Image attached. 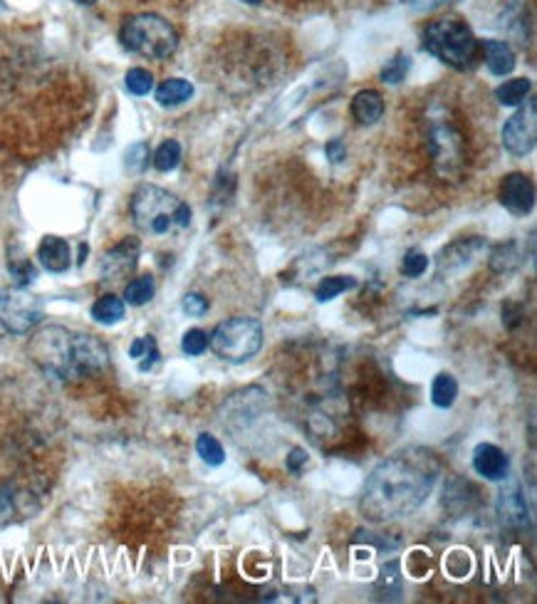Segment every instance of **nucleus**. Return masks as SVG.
I'll return each mask as SVG.
<instances>
[{
    "instance_id": "f257e3e1",
    "label": "nucleus",
    "mask_w": 537,
    "mask_h": 604,
    "mask_svg": "<svg viewBox=\"0 0 537 604\" xmlns=\"http://www.w3.org/2000/svg\"><path fill=\"white\" fill-rule=\"evenodd\" d=\"M439 463L429 451L408 449L381 461L364 485L359 508L374 523L411 515L431 495Z\"/></svg>"
},
{
    "instance_id": "f03ea898",
    "label": "nucleus",
    "mask_w": 537,
    "mask_h": 604,
    "mask_svg": "<svg viewBox=\"0 0 537 604\" xmlns=\"http://www.w3.org/2000/svg\"><path fill=\"white\" fill-rule=\"evenodd\" d=\"M30 357L45 374L55 380H82L107 370L109 349L92 335H79L65 328H45L30 339Z\"/></svg>"
},
{
    "instance_id": "7ed1b4c3",
    "label": "nucleus",
    "mask_w": 537,
    "mask_h": 604,
    "mask_svg": "<svg viewBox=\"0 0 537 604\" xmlns=\"http://www.w3.org/2000/svg\"><path fill=\"white\" fill-rule=\"evenodd\" d=\"M129 211L134 225L149 235H164L171 228H186L191 224L189 203L151 183H144L134 191Z\"/></svg>"
},
{
    "instance_id": "20e7f679",
    "label": "nucleus",
    "mask_w": 537,
    "mask_h": 604,
    "mask_svg": "<svg viewBox=\"0 0 537 604\" xmlns=\"http://www.w3.org/2000/svg\"><path fill=\"white\" fill-rule=\"evenodd\" d=\"M424 50L453 69H466L476 62L478 40L466 20L456 16L433 20L424 30Z\"/></svg>"
},
{
    "instance_id": "39448f33",
    "label": "nucleus",
    "mask_w": 537,
    "mask_h": 604,
    "mask_svg": "<svg viewBox=\"0 0 537 604\" xmlns=\"http://www.w3.org/2000/svg\"><path fill=\"white\" fill-rule=\"evenodd\" d=\"M119 40L127 50L149 60H166L179 47L176 27L166 17L154 13L127 17L119 30Z\"/></svg>"
},
{
    "instance_id": "423d86ee",
    "label": "nucleus",
    "mask_w": 537,
    "mask_h": 604,
    "mask_svg": "<svg viewBox=\"0 0 537 604\" xmlns=\"http://www.w3.org/2000/svg\"><path fill=\"white\" fill-rule=\"evenodd\" d=\"M208 347L225 362H248L263 347V328L253 318L225 319L211 332Z\"/></svg>"
},
{
    "instance_id": "0eeeda50",
    "label": "nucleus",
    "mask_w": 537,
    "mask_h": 604,
    "mask_svg": "<svg viewBox=\"0 0 537 604\" xmlns=\"http://www.w3.org/2000/svg\"><path fill=\"white\" fill-rule=\"evenodd\" d=\"M43 322V302L26 287H10L0 293V325L13 335H26Z\"/></svg>"
},
{
    "instance_id": "6e6552de",
    "label": "nucleus",
    "mask_w": 537,
    "mask_h": 604,
    "mask_svg": "<svg viewBox=\"0 0 537 604\" xmlns=\"http://www.w3.org/2000/svg\"><path fill=\"white\" fill-rule=\"evenodd\" d=\"M429 149L433 156V169L441 179L456 182L466 169V141L450 124H436L429 139Z\"/></svg>"
},
{
    "instance_id": "1a4fd4ad",
    "label": "nucleus",
    "mask_w": 537,
    "mask_h": 604,
    "mask_svg": "<svg viewBox=\"0 0 537 604\" xmlns=\"http://www.w3.org/2000/svg\"><path fill=\"white\" fill-rule=\"evenodd\" d=\"M537 137V102L528 99L502 127V147L512 156H525L535 149Z\"/></svg>"
},
{
    "instance_id": "9d476101",
    "label": "nucleus",
    "mask_w": 537,
    "mask_h": 604,
    "mask_svg": "<svg viewBox=\"0 0 537 604\" xmlns=\"http://www.w3.org/2000/svg\"><path fill=\"white\" fill-rule=\"evenodd\" d=\"M501 203L512 216H528L535 206V186L525 173H508L501 186Z\"/></svg>"
},
{
    "instance_id": "9b49d317",
    "label": "nucleus",
    "mask_w": 537,
    "mask_h": 604,
    "mask_svg": "<svg viewBox=\"0 0 537 604\" xmlns=\"http://www.w3.org/2000/svg\"><path fill=\"white\" fill-rule=\"evenodd\" d=\"M139 253H141V245L137 238H124L104 253L102 263H99V276L104 280H119V277L129 276L131 270L137 268Z\"/></svg>"
},
{
    "instance_id": "f8f14e48",
    "label": "nucleus",
    "mask_w": 537,
    "mask_h": 604,
    "mask_svg": "<svg viewBox=\"0 0 537 604\" xmlns=\"http://www.w3.org/2000/svg\"><path fill=\"white\" fill-rule=\"evenodd\" d=\"M473 468L488 481H502L511 471V461L495 443H478L473 451Z\"/></svg>"
},
{
    "instance_id": "ddd939ff",
    "label": "nucleus",
    "mask_w": 537,
    "mask_h": 604,
    "mask_svg": "<svg viewBox=\"0 0 537 604\" xmlns=\"http://www.w3.org/2000/svg\"><path fill=\"white\" fill-rule=\"evenodd\" d=\"M37 260L45 270L50 273H65L72 263V253H69V243L57 235H45L40 245H37Z\"/></svg>"
},
{
    "instance_id": "4468645a",
    "label": "nucleus",
    "mask_w": 537,
    "mask_h": 604,
    "mask_svg": "<svg viewBox=\"0 0 537 604\" xmlns=\"http://www.w3.org/2000/svg\"><path fill=\"white\" fill-rule=\"evenodd\" d=\"M352 117L359 124H377L384 117V99L377 89H362L352 99Z\"/></svg>"
},
{
    "instance_id": "2eb2a0df",
    "label": "nucleus",
    "mask_w": 537,
    "mask_h": 604,
    "mask_svg": "<svg viewBox=\"0 0 537 604\" xmlns=\"http://www.w3.org/2000/svg\"><path fill=\"white\" fill-rule=\"evenodd\" d=\"M483 52L485 65L498 78H505V75H511L512 69H515V52H512L508 43H502V40H485Z\"/></svg>"
},
{
    "instance_id": "dca6fc26",
    "label": "nucleus",
    "mask_w": 537,
    "mask_h": 604,
    "mask_svg": "<svg viewBox=\"0 0 537 604\" xmlns=\"http://www.w3.org/2000/svg\"><path fill=\"white\" fill-rule=\"evenodd\" d=\"M498 510H501L505 526H525V520H528V505H525V498L520 495L518 488H508L501 493Z\"/></svg>"
},
{
    "instance_id": "f3484780",
    "label": "nucleus",
    "mask_w": 537,
    "mask_h": 604,
    "mask_svg": "<svg viewBox=\"0 0 537 604\" xmlns=\"http://www.w3.org/2000/svg\"><path fill=\"white\" fill-rule=\"evenodd\" d=\"M191 97H193V85L183 78L164 79L156 89V102L161 107H179V104L189 102Z\"/></svg>"
},
{
    "instance_id": "a211bd4d",
    "label": "nucleus",
    "mask_w": 537,
    "mask_h": 604,
    "mask_svg": "<svg viewBox=\"0 0 537 604\" xmlns=\"http://www.w3.org/2000/svg\"><path fill=\"white\" fill-rule=\"evenodd\" d=\"M124 312H127V305L121 297L117 295H102L99 300L92 305V318L99 325H117L124 319Z\"/></svg>"
},
{
    "instance_id": "6ab92c4d",
    "label": "nucleus",
    "mask_w": 537,
    "mask_h": 604,
    "mask_svg": "<svg viewBox=\"0 0 537 604\" xmlns=\"http://www.w3.org/2000/svg\"><path fill=\"white\" fill-rule=\"evenodd\" d=\"M129 357L137 362L139 371H151L161 354H159V347H156L154 337L147 335V337H139V339L131 342Z\"/></svg>"
},
{
    "instance_id": "aec40b11",
    "label": "nucleus",
    "mask_w": 537,
    "mask_h": 604,
    "mask_svg": "<svg viewBox=\"0 0 537 604\" xmlns=\"http://www.w3.org/2000/svg\"><path fill=\"white\" fill-rule=\"evenodd\" d=\"M456 397H459V384H456V380H453V374H449V371H441V374L433 380L431 401L439 406V409H449V406H453Z\"/></svg>"
},
{
    "instance_id": "412c9836",
    "label": "nucleus",
    "mask_w": 537,
    "mask_h": 604,
    "mask_svg": "<svg viewBox=\"0 0 537 604\" xmlns=\"http://www.w3.org/2000/svg\"><path fill=\"white\" fill-rule=\"evenodd\" d=\"M530 85L528 78H518V79H508V82H502L498 89H495V97H498V102L505 104V107H515V104H522L528 99Z\"/></svg>"
},
{
    "instance_id": "4be33fe9",
    "label": "nucleus",
    "mask_w": 537,
    "mask_h": 604,
    "mask_svg": "<svg viewBox=\"0 0 537 604\" xmlns=\"http://www.w3.org/2000/svg\"><path fill=\"white\" fill-rule=\"evenodd\" d=\"M156 293V283L151 276H141L134 277L129 286L124 287V302H129L134 307H141V305H147L151 302Z\"/></svg>"
},
{
    "instance_id": "5701e85b",
    "label": "nucleus",
    "mask_w": 537,
    "mask_h": 604,
    "mask_svg": "<svg viewBox=\"0 0 537 604\" xmlns=\"http://www.w3.org/2000/svg\"><path fill=\"white\" fill-rule=\"evenodd\" d=\"M355 287H356V280L352 276H332V277H325L320 286H317L315 297H317V302H329L335 300L337 295L346 293V290H355Z\"/></svg>"
},
{
    "instance_id": "b1692460",
    "label": "nucleus",
    "mask_w": 537,
    "mask_h": 604,
    "mask_svg": "<svg viewBox=\"0 0 537 604\" xmlns=\"http://www.w3.org/2000/svg\"><path fill=\"white\" fill-rule=\"evenodd\" d=\"M179 164H181V144L176 139H166L164 144L154 151V166L161 173H169Z\"/></svg>"
},
{
    "instance_id": "393cba45",
    "label": "nucleus",
    "mask_w": 537,
    "mask_h": 604,
    "mask_svg": "<svg viewBox=\"0 0 537 604\" xmlns=\"http://www.w3.org/2000/svg\"><path fill=\"white\" fill-rule=\"evenodd\" d=\"M196 451H199L201 461L208 466H221L225 461V451L221 446V441L216 436H211V433H201L196 439Z\"/></svg>"
},
{
    "instance_id": "a878e982",
    "label": "nucleus",
    "mask_w": 537,
    "mask_h": 604,
    "mask_svg": "<svg viewBox=\"0 0 537 604\" xmlns=\"http://www.w3.org/2000/svg\"><path fill=\"white\" fill-rule=\"evenodd\" d=\"M408 69H411V57L407 52H398V55H394V60L387 62V68L381 69V82L398 85L401 79H407Z\"/></svg>"
},
{
    "instance_id": "bb28decb",
    "label": "nucleus",
    "mask_w": 537,
    "mask_h": 604,
    "mask_svg": "<svg viewBox=\"0 0 537 604\" xmlns=\"http://www.w3.org/2000/svg\"><path fill=\"white\" fill-rule=\"evenodd\" d=\"M124 85L129 89L131 95L144 97L151 92V87H154V75L144 68H131L127 72V78H124Z\"/></svg>"
},
{
    "instance_id": "cd10ccee",
    "label": "nucleus",
    "mask_w": 537,
    "mask_h": 604,
    "mask_svg": "<svg viewBox=\"0 0 537 604\" xmlns=\"http://www.w3.org/2000/svg\"><path fill=\"white\" fill-rule=\"evenodd\" d=\"M8 270H10V276L15 277L17 286H20V287L30 286L35 277H37V270H35V266L26 258V255H17V258H13V255H10Z\"/></svg>"
},
{
    "instance_id": "c85d7f7f",
    "label": "nucleus",
    "mask_w": 537,
    "mask_h": 604,
    "mask_svg": "<svg viewBox=\"0 0 537 604\" xmlns=\"http://www.w3.org/2000/svg\"><path fill=\"white\" fill-rule=\"evenodd\" d=\"M181 349L189 357H199L208 349V335L203 329H189L181 339Z\"/></svg>"
},
{
    "instance_id": "c756f323",
    "label": "nucleus",
    "mask_w": 537,
    "mask_h": 604,
    "mask_svg": "<svg viewBox=\"0 0 537 604\" xmlns=\"http://www.w3.org/2000/svg\"><path fill=\"white\" fill-rule=\"evenodd\" d=\"M426 268H429V255L421 251H408L404 255V263H401V270H404V276L407 277H418L424 276Z\"/></svg>"
},
{
    "instance_id": "7c9ffc66",
    "label": "nucleus",
    "mask_w": 537,
    "mask_h": 604,
    "mask_svg": "<svg viewBox=\"0 0 537 604\" xmlns=\"http://www.w3.org/2000/svg\"><path fill=\"white\" fill-rule=\"evenodd\" d=\"M124 164L127 169L134 173L144 172L149 164V147L147 144H134V147L127 149V154H124Z\"/></svg>"
},
{
    "instance_id": "2f4dec72",
    "label": "nucleus",
    "mask_w": 537,
    "mask_h": 604,
    "mask_svg": "<svg viewBox=\"0 0 537 604\" xmlns=\"http://www.w3.org/2000/svg\"><path fill=\"white\" fill-rule=\"evenodd\" d=\"M518 263V255H515V245L512 243H502V245H498L493 253V258H491V266H493L495 270H511L512 266Z\"/></svg>"
},
{
    "instance_id": "473e14b6",
    "label": "nucleus",
    "mask_w": 537,
    "mask_h": 604,
    "mask_svg": "<svg viewBox=\"0 0 537 604\" xmlns=\"http://www.w3.org/2000/svg\"><path fill=\"white\" fill-rule=\"evenodd\" d=\"M181 307L191 318H201V315H206L208 312V300L201 293H189L183 297Z\"/></svg>"
},
{
    "instance_id": "72a5a7b5",
    "label": "nucleus",
    "mask_w": 537,
    "mask_h": 604,
    "mask_svg": "<svg viewBox=\"0 0 537 604\" xmlns=\"http://www.w3.org/2000/svg\"><path fill=\"white\" fill-rule=\"evenodd\" d=\"M325 154H327V159L332 161V164H342L346 159V147L342 139H332V141H327V147H325Z\"/></svg>"
},
{
    "instance_id": "f704fd0d",
    "label": "nucleus",
    "mask_w": 537,
    "mask_h": 604,
    "mask_svg": "<svg viewBox=\"0 0 537 604\" xmlns=\"http://www.w3.org/2000/svg\"><path fill=\"white\" fill-rule=\"evenodd\" d=\"M307 466V453L303 449H293L287 456V471L293 474H303V468Z\"/></svg>"
},
{
    "instance_id": "c9c22d12",
    "label": "nucleus",
    "mask_w": 537,
    "mask_h": 604,
    "mask_svg": "<svg viewBox=\"0 0 537 604\" xmlns=\"http://www.w3.org/2000/svg\"><path fill=\"white\" fill-rule=\"evenodd\" d=\"M10 508H13V493L8 485H0V518L8 515Z\"/></svg>"
},
{
    "instance_id": "e433bc0d",
    "label": "nucleus",
    "mask_w": 537,
    "mask_h": 604,
    "mask_svg": "<svg viewBox=\"0 0 537 604\" xmlns=\"http://www.w3.org/2000/svg\"><path fill=\"white\" fill-rule=\"evenodd\" d=\"M85 255H87V245H79V266L85 263Z\"/></svg>"
},
{
    "instance_id": "4c0bfd02",
    "label": "nucleus",
    "mask_w": 537,
    "mask_h": 604,
    "mask_svg": "<svg viewBox=\"0 0 537 604\" xmlns=\"http://www.w3.org/2000/svg\"><path fill=\"white\" fill-rule=\"evenodd\" d=\"M75 3H79V5H95L97 0H75Z\"/></svg>"
},
{
    "instance_id": "58836bf2",
    "label": "nucleus",
    "mask_w": 537,
    "mask_h": 604,
    "mask_svg": "<svg viewBox=\"0 0 537 604\" xmlns=\"http://www.w3.org/2000/svg\"><path fill=\"white\" fill-rule=\"evenodd\" d=\"M243 3H251V5H258V3H263V0H243Z\"/></svg>"
},
{
    "instance_id": "ea45409f",
    "label": "nucleus",
    "mask_w": 537,
    "mask_h": 604,
    "mask_svg": "<svg viewBox=\"0 0 537 604\" xmlns=\"http://www.w3.org/2000/svg\"><path fill=\"white\" fill-rule=\"evenodd\" d=\"M407 3H414V5H416V3H418V0H407Z\"/></svg>"
}]
</instances>
